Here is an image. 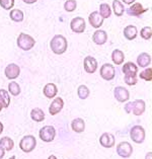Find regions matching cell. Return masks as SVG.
<instances>
[{
  "label": "cell",
  "instance_id": "cb8c5ba5",
  "mask_svg": "<svg viewBox=\"0 0 152 159\" xmlns=\"http://www.w3.org/2000/svg\"><path fill=\"white\" fill-rule=\"evenodd\" d=\"M30 118H32L33 121L37 123L43 122L45 120V112L40 107H35L30 111Z\"/></svg>",
  "mask_w": 152,
  "mask_h": 159
},
{
  "label": "cell",
  "instance_id": "d4e9b609",
  "mask_svg": "<svg viewBox=\"0 0 152 159\" xmlns=\"http://www.w3.org/2000/svg\"><path fill=\"white\" fill-rule=\"evenodd\" d=\"M112 60L113 62L116 64V65H121L124 63V60H125V55H124V52L121 51L119 49H116L113 51L112 53Z\"/></svg>",
  "mask_w": 152,
  "mask_h": 159
},
{
  "label": "cell",
  "instance_id": "ffe728a7",
  "mask_svg": "<svg viewBox=\"0 0 152 159\" xmlns=\"http://www.w3.org/2000/svg\"><path fill=\"white\" fill-rule=\"evenodd\" d=\"M124 37L126 40H129V41H133L137 38V34H138V30L136 28L135 25H127L126 28L124 29Z\"/></svg>",
  "mask_w": 152,
  "mask_h": 159
},
{
  "label": "cell",
  "instance_id": "3957f363",
  "mask_svg": "<svg viewBox=\"0 0 152 159\" xmlns=\"http://www.w3.org/2000/svg\"><path fill=\"white\" fill-rule=\"evenodd\" d=\"M37 146V140L33 135H26L25 137L21 138L19 141V148H21L23 152L30 153L36 148Z\"/></svg>",
  "mask_w": 152,
  "mask_h": 159
},
{
  "label": "cell",
  "instance_id": "ac0fdd59",
  "mask_svg": "<svg viewBox=\"0 0 152 159\" xmlns=\"http://www.w3.org/2000/svg\"><path fill=\"white\" fill-rule=\"evenodd\" d=\"M122 71L126 76H136L137 77L138 66L134 64L133 62H127V63L124 64Z\"/></svg>",
  "mask_w": 152,
  "mask_h": 159
},
{
  "label": "cell",
  "instance_id": "f1b7e54d",
  "mask_svg": "<svg viewBox=\"0 0 152 159\" xmlns=\"http://www.w3.org/2000/svg\"><path fill=\"white\" fill-rule=\"evenodd\" d=\"M99 13L101 15V17L104 19V18H108L112 14V8L111 6L108 4V3H101L99 5Z\"/></svg>",
  "mask_w": 152,
  "mask_h": 159
},
{
  "label": "cell",
  "instance_id": "7a4b0ae2",
  "mask_svg": "<svg viewBox=\"0 0 152 159\" xmlns=\"http://www.w3.org/2000/svg\"><path fill=\"white\" fill-rule=\"evenodd\" d=\"M17 46L18 48H21L23 51H30L34 48V46L36 45V41L35 39L30 36L28 34L21 33L17 38Z\"/></svg>",
  "mask_w": 152,
  "mask_h": 159
},
{
  "label": "cell",
  "instance_id": "484cf974",
  "mask_svg": "<svg viewBox=\"0 0 152 159\" xmlns=\"http://www.w3.org/2000/svg\"><path fill=\"white\" fill-rule=\"evenodd\" d=\"M0 147H2L5 151H11L14 147V142L9 137H2L0 139Z\"/></svg>",
  "mask_w": 152,
  "mask_h": 159
},
{
  "label": "cell",
  "instance_id": "8d00e7d4",
  "mask_svg": "<svg viewBox=\"0 0 152 159\" xmlns=\"http://www.w3.org/2000/svg\"><path fill=\"white\" fill-rule=\"evenodd\" d=\"M124 110H125V111L127 112V114H131V111H132V102H129L128 103L125 104Z\"/></svg>",
  "mask_w": 152,
  "mask_h": 159
},
{
  "label": "cell",
  "instance_id": "f6af8a7d",
  "mask_svg": "<svg viewBox=\"0 0 152 159\" xmlns=\"http://www.w3.org/2000/svg\"><path fill=\"white\" fill-rule=\"evenodd\" d=\"M2 111V107H0V111Z\"/></svg>",
  "mask_w": 152,
  "mask_h": 159
},
{
  "label": "cell",
  "instance_id": "9c48e42d",
  "mask_svg": "<svg viewBox=\"0 0 152 159\" xmlns=\"http://www.w3.org/2000/svg\"><path fill=\"white\" fill-rule=\"evenodd\" d=\"M114 95L115 98L119 102H126L130 98V92L127 88L123 86H117L114 89Z\"/></svg>",
  "mask_w": 152,
  "mask_h": 159
},
{
  "label": "cell",
  "instance_id": "ab89813d",
  "mask_svg": "<svg viewBox=\"0 0 152 159\" xmlns=\"http://www.w3.org/2000/svg\"><path fill=\"white\" fill-rule=\"evenodd\" d=\"M5 155V150L2 148V147H0V159H2L3 157H4Z\"/></svg>",
  "mask_w": 152,
  "mask_h": 159
},
{
  "label": "cell",
  "instance_id": "f35d334b",
  "mask_svg": "<svg viewBox=\"0 0 152 159\" xmlns=\"http://www.w3.org/2000/svg\"><path fill=\"white\" fill-rule=\"evenodd\" d=\"M22 1L26 3V4H34V3H36L38 0H22Z\"/></svg>",
  "mask_w": 152,
  "mask_h": 159
},
{
  "label": "cell",
  "instance_id": "83f0119b",
  "mask_svg": "<svg viewBox=\"0 0 152 159\" xmlns=\"http://www.w3.org/2000/svg\"><path fill=\"white\" fill-rule=\"evenodd\" d=\"M9 16L11 20H13L14 22H21L25 18V14L21 9H12L10 11Z\"/></svg>",
  "mask_w": 152,
  "mask_h": 159
},
{
  "label": "cell",
  "instance_id": "6da1fadb",
  "mask_svg": "<svg viewBox=\"0 0 152 159\" xmlns=\"http://www.w3.org/2000/svg\"><path fill=\"white\" fill-rule=\"evenodd\" d=\"M50 48L52 52L56 55H62L67 51L68 43L67 39L62 34H56L50 42Z\"/></svg>",
  "mask_w": 152,
  "mask_h": 159
},
{
  "label": "cell",
  "instance_id": "8992f818",
  "mask_svg": "<svg viewBox=\"0 0 152 159\" xmlns=\"http://www.w3.org/2000/svg\"><path fill=\"white\" fill-rule=\"evenodd\" d=\"M99 74L104 80H107V81L113 80L116 76V69L114 67V65H112L110 63L104 64L99 69Z\"/></svg>",
  "mask_w": 152,
  "mask_h": 159
},
{
  "label": "cell",
  "instance_id": "836d02e7",
  "mask_svg": "<svg viewBox=\"0 0 152 159\" xmlns=\"http://www.w3.org/2000/svg\"><path fill=\"white\" fill-rule=\"evenodd\" d=\"M77 7V2L76 0H67L64 3V9L67 11V12H72L76 9Z\"/></svg>",
  "mask_w": 152,
  "mask_h": 159
},
{
  "label": "cell",
  "instance_id": "b9f144b4",
  "mask_svg": "<svg viewBox=\"0 0 152 159\" xmlns=\"http://www.w3.org/2000/svg\"><path fill=\"white\" fill-rule=\"evenodd\" d=\"M3 128H4V127H3V124H2L1 122H0V135L2 134V132H3Z\"/></svg>",
  "mask_w": 152,
  "mask_h": 159
},
{
  "label": "cell",
  "instance_id": "2e32d148",
  "mask_svg": "<svg viewBox=\"0 0 152 159\" xmlns=\"http://www.w3.org/2000/svg\"><path fill=\"white\" fill-rule=\"evenodd\" d=\"M146 110V104L143 99H136L132 102V114L135 116H141Z\"/></svg>",
  "mask_w": 152,
  "mask_h": 159
},
{
  "label": "cell",
  "instance_id": "d6986e66",
  "mask_svg": "<svg viewBox=\"0 0 152 159\" xmlns=\"http://www.w3.org/2000/svg\"><path fill=\"white\" fill-rule=\"evenodd\" d=\"M43 93L47 98H56L58 93V88L57 85L54 83H47L45 85L44 89H43Z\"/></svg>",
  "mask_w": 152,
  "mask_h": 159
},
{
  "label": "cell",
  "instance_id": "44dd1931",
  "mask_svg": "<svg viewBox=\"0 0 152 159\" xmlns=\"http://www.w3.org/2000/svg\"><path fill=\"white\" fill-rule=\"evenodd\" d=\"M137 64L139 67L146 68L151 64V56L148 53H141L137 57Z\"/></svg>",
  "mask_w": 152,
  "mask_h": 159
},
{
  "label": "cell",
  "instance_id": "4dcf8cb0",
  "mask_svg": "<svg viewBox=\"0 0 152 159\" xmlns=\"http://www.w3.org/2000/svg\"><path fill=\"white\" fill-rule=\"evenodd\" d=\"M8 92L13 96H17L19 93H21V86L18 85L17 82L15 81H11V82L8 84Z\"/></svg>",
  "mask_w": 152,
  "mask_h": 159
},
{
  "label": "cell",
  "instance_id": "f546056e",
  "mask_svg": "<svg viewBox=\"0 0 152 159\" xmlns=\"http://www.w3.org/2000/svg\"><path fill=\"white\" fill-rule=\"evenodd\" d=\"M77 94H78L80 99H86L90 94V90H89L86 85H80L78 89H77Z\"/></svg>",
  "mask_w": 152,
  "mask_h": 159
},
{
  "label": "cell",
  "instance_id": "d6a6232c",
  "mask_svg": "<svg viewBox=\"0 0 152 159\" xmlns=\"http://www.w3.org/2000/svg\"><path fill=\"white\" fill-rule=\"evenodd\" d=\"M139 78L145 81H151L152 80V69L150 67L144 69L142 72H140Z\"/></svg>",
  "mask_w": 152,
  "mask_h": 159
},
{
  "label": "cell",
  "instance_id": "60d3db41",
  "mask_svg": "<svg viewBox=\"0 0 152 159\" xmlns=\"http://www.w3.org/2000/svg\"><path fill=\"white\" fill-rule=\"evenodd\" d=\"M145 159H152V152H148L145 156Z\"/></svg>",
  "mask_w": 152,
  "mask_h": 159
},
{
  "label": "cell",
  "instance_id": "30bf717a",
  "mask_svg": "<svg viewBox=\"0 0 152 159\" xmlns=\"http://www.w3.org/2000/svg\"><path fill=\"white\" fill-rule=\"evenodd\" d=\"M85 26H86V24H85V20L80 16H77L75 18H73L71 22H70V28H71V30L76 34H81L85 30Z\"/></svg>",
  "mask_w": 152,
  "mask_h": 159
},
{
  "label": "cell",
  "instance_id": "1f68e13d",
  "mask_svg": "<svg viewBox=\"0 0 152 159\" xmlns=\"http://www.w3.org/2000/svg\"><path fill=\"white\" fill-rule=\"evenodd\" d=\"M140 36L143 40L149 41L152 37V29L151 26H144V28L140 30Z\"/></svg>",
  "mask_w": 152,
  "mask_h": 159
},
{
  "label": "cell",
  "instance_id": "5b68a950",
  "mask_svg": "<svg viewBox=\"0 0 152 159\" xmlns=\"http://www.w3.org/2000/svg\"><path fill=\"white\" fill-rule=\"evenodd\" d=\"M39 137L46 143L52 142L56 137V130L53 126H44L39 132Z\"/></svg>",
  "mask_w": 152,
  "mask_h": 159
},
{
  "label": "cell",
  "instance_id": "9a60e30c",
  "mask_svg": "<svg viewBox=\"0 0 152 159\" xmlns=\"http://www.w3.org/2000/svg\"><path fill=\"white\" fill-rule=\"evenodd\" d=\"M88 21L92 28L99 29L104 25V18L99 13V11H93L88 15Z\"/></svg>",
  "mask_w": 152,
  "mask_h": 159
},
{
  "label": "cell",
  "instance_id": "603a6c76",
  "mask_svg": "<svg viewBox=\"0 0 152 159\" xmlns=\"http://www.w3.org/2000/svg\"><path fill=\"white\" fill-rule=\"evenodd\" d=\"M10 104V95L9 92L5 89H0V107L2 108L8 107Z\"/></svg>",
  "mask_w": 152,
  "mask_h": 159
},
{
  "label": "cell",
  "instance_id": "74e56055",
  "mask_svg": "<svg viewBox=\"0 0 152 159\" xmlns=\"http://www.w3.org/2000/svg\"><path fill=\"white\" fill-rule=\"evenodd\" d=\"M122 1L125 3V4H128V5H131L133 4V3H135L136 0H122Z\"/></svg>",
  "mask_w": 152,
  "mask_h": 159
},
{
  "label": "cell",
  "instance_id": "277c9868",
  "mask_svg": "<svg viewBox=\"0 0 152 159\" xmlns=\"http://www.w3.org/2000/svg\"><path fill=\"white\" fill-rule=\"evenodd\" d=\"M145 129L140 126V125H136L133 126L130 130V138L132 139V141L137 143V144H141L145 140Z\"/></svg>",
  "mask_w": 152,
  "mask_h": 159
},
{
  "label": "cell",
  "instance_id": "52a82bcc",
  "mask_svg": "<svg viewBox=\"0 0 152 159\" xmlns=\"http://www.w3.org/2000/svg\"><path fill=\"white\" fill-rule=\"evenodd\" d=\"M117 153L123 158H129L133 153V147L127 141L121 142L119 145H117Z\"/></svg>",
  "mask_w": 152,
  "mask_h": 159
},
{
  "label": "cell",
  "instance_id": "7c38bea8",
  "mask_svg": "<svg viewBox=\"0 0 152 159\" xmlns=\"http://www.w3.org/2000/svg\"><path fill=\"white\" fill-rule=\"evenodd\" d=\"M4 73H5V76L8 79L14 80L19 76V74H21V68L18 67V65L14 64V63H11V64L6 66Z\"/></svg>",
  "mask_w": 152,
  "mask_h": 159
},
{
  "label": "cell",
  "instance_id": "d590c367",
  "mask_svg": "<svg viewBox=\"0 0 152 159\" xmlns=\"http://www.w3.org/2000/svg\"><path fill=\"white\" fill-rule=\"evenodd\" d=\"M124 81L127 85H130V86H133V85H136L138 82V79L136 76H126L124 77Z\"/></svg>",
  "mask_w": 152,
  "mask_h": 159
},
{
  "label": "cell",
  "instance_id": "e575fe53",
  "mask_svg": "<svg viewBox=\"0 0 152 159\" xmlns=\"http://www.w3.org/2000/svg\"><path fill=\"white\" fill-rule=\"evenodd\" d=\"M14 5V0H0V6L5 10H10Z\"/></svg>",
  "mask_w": 152,
  "mask_h": 159
},
{
  "label": "cell",
  "instance_id": "4316f807",
  "mask_svg": "<svg viewBox=\"0 0 152 159\" xmlns=\"http://www.w3.org/2000/svg\"><path fill=\"white\" fill-rule=\"evenodd\" d=\"M112 7H113V10H114V12L117 16H122L125 12L124 4L120 1V0H114V1H113Z\"/></svg>",
  "mask_w": 152,
  "mask_h": 159
},
{
  "label": "cell",
  "instance_id": "e0dca14e",
  "mask_svg": "<svg viewBox=\"0 0 152 159\" xmlns=\"http://www.w3.org/2000/svg\"><path fill=\"white\" fill-rule=\"evenodd\" d=\"M92 41L94 44L101 46V45H104L108 41V34L106 30H95L94 33L92 34Z\"/></svg>",
  "mask_w": 152,
  "mask_h": 159
},
{
  "label": "cell",
  "instance_id": "7402d4cb",
  "mask_svg": "<svg viewBox=\"0 0 152 159\" xmlns=\"http://www.w3.org/2000/svg\"><path fill=\"white\" fill-rule=\"evenodd\" d=\"M71 128L75 133H82L85 130V122L83 121V119L76 118L72 121Z\"/></svg>",
  "mask_w": 152,
  "mask_h": 159
},
{
  "label": "cell",
  "instance_id": "ee69618b",
  "mask_svg": "<svg viewBox=\"0 0 152 159\" xmlns=\"http://www.w3.org/2000/svg\"><path fill=\"white\" fill-rule=\"evenodd\" d=\"M16 157H15V155H12V156H11L10 158H8V159H15Z\"/></svg>",
  "mask_w": 152,
  "mask_h": 159
},
{
  "label": "cell",
  "instance_id": "8fae6325",
  "mask_svg": "<svg viewBox=\"0 0 152 159\" xmlns=\"http://www.w3.org/2000/svg\"><path fill=\"white\" fill-rule=\"evenodd\" d=\"M63 107H64V100L62 99V98H54V100L52 102V103L50 104L49 107V112L51 116H56L57 114L63 110Z\"/></svg>",
  "mask_w": 152,
  "mask_h": 159
},
{
  "label": "cell",
  "instance_id": "ba28073f",
  "mask_svg": "<svg viewBox=\"0 0 152 159\" xmlns=\"http://www.w3.org/2000/svg\"><path fill=\"white\" fill-rule=\"evenodd\" d=\"M97 61L95 58H93L91 56H86L84 58L83 60V68H84V71L89 73V74H92L97 70Z\"/></svg>",
  "mask_w": 152,
  "mask_h": 159
},
{
  "label": "cell",
  "instance_id": "4fadbf2b",
  "mask_svg": "<svg viewBox=\"0 0 152 159\" xmlns=\"http://www.w3.org/2000/svg\"><path fill=\"white\" fill-rule=\"evenodd\" d=\"M99 144L104 148H112L116 144L115 136L111 133H104L99 137Z\"/></svg>",
  "mask_w": 152,
  "mask_h": 159
},
{
  "label": "cell",
  "instance_id": "5bb4252c",
  "mask_svg": "<svg viewBox=\"0 0 152 159\" xmlns=\"http://www.w3.org/2000/svg\"><path fill=\"white\" fill-rule=\"evenodd\" d=\"M146 11H148V8H144L141 3L136 2V3H133V4L127 9V13L128 15H131V16H141Z\"/></svg>",
  "mask_w": 152,
  "mask_h": 159
},
{
  "label": "cell",
  "instance_id": "7bdbcfd3",
  "mask_svg": "<svg viewBox=\"0 0 152 159\" xmlns=\"http://www.w3.org/2000/svg\"><path fill=\"white\" fill-rule=\"evenodd\" d=\"M48 159H58L55 155H50V156L48 157Z\"/></svg>",
  "mask_w": 152,
  "mask_h": 159
}]
</instances>
